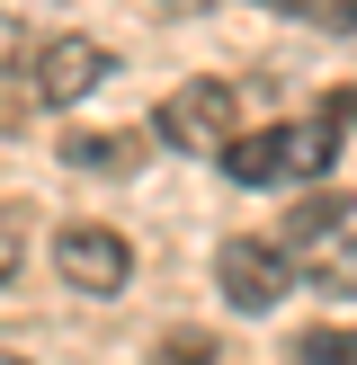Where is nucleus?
<instances>
[{"label": "nucleus", "mask_w": 357, "mask_h": 365, "mask_svg": "<svg viewBox=\"0 0 357 365\" xmlns=\"http://www.w3.org/2000/svg\"><path fill=\"white\" fill-rule=\"evenodd\" d=\"M286 259H295V277L321 285V294H357V196L313 187L286 214Z\"/></svg>", "instance_id": "nucleus-1"}, {"label": "nucleus", "mask_w": 357, "mask_h": 365, "mask_svg": "<svg viewBox=\"0 0 357 365\" xmlns=\"http://www.w3.org/2000/svg\"><path fill=\"white\" fill-rule=\"evenodd\" d=\"M331 160H339V134L303 116V125H259L250 143H232L223 178L232 187H313V178H331Z\"/></svg>", "instance_id": "nucleus-2"}, {"label": "nucleus", "mask_w": 357, "mask_h": 365, "mask_svg": "<svg viewBox=\"0 0 357 365\" xmlns=\"http://www.w3.org/2000/svg\"><path fill=\"white\" fill-rule=\"evenodd\" d=\"M152 134L170 143V152H206V160H223L232 143H241V89L214 81V71H196V81H178L170 98L152 107Z\"/></svg>", "instance_id": "nucleus-3"}, {"label": "nucleus", "mask_w": 357, "mask_h": 365, "mask_svg": "<svg viewBox=\"0 0 357 365\" xmlns=\"http://www.w3.org/2000/svg\"><path fill=\"white\" fill-rule=\"evenodd\" d=\"M54 277L71 294H89V303H116L134 285V241L116 223H63L54 232Z\"/></svg>", "instance_id": "nucleus-4"}, {"label": "nucleus", "mask_w": 357, "mask_h": 365, "mask_svg": "<svg viewBox=\"0 0 357 365\" xmlns=\"http://www.w3.org/2000/svg\"><path fill=\"white\" fill-rule=\"evenodd\" d=\"M295 259H286V241H223L214 250V294L232 303V312H277L286 294H295Z\"/></svg>", "instance_id": "nucleus-5"}, {"label": "nucleus", "mask_w": 357, "mask_h": 365, "mask_svg": "<svg viewBox=\"0 0 357 365\" xmlns=\"http://www.w3.org/2000/svg\"><path fill=\"white\" fill-rule=\"evenodd\" d=\"M107 71H116V53H107L99 36H54L27 63V89H36V107H81V98L107 89Z\"/></svg>", "instance_id": "nucleus-6"}, {"label": "nucleus", "mask_w": 357, "mask_h": 365, "mask_svg": "<svg viewBox=\"0 0 357 365\" xmlns=\"http://www.w3.org/2000/svg\"><path fill=\"white\" fill-rule=\"evenodd\" d=\"M134 134H71L63 143V170H107V178H116V170H134Z\"/></svg>", "instance_id": "nucleus-7"}, {"label": "nucleus", "mask_w": 357, "mask_h": 365, "mask_svg": "<svg viewBox=\"0 0 357 365\" xmlns=\"http://www.w3.org/2000/svg\"><path fill=\"white\" fill-rule=\"evenodd\" d=\"M259 9L295 18V27H321V36H357V0H259Z\"/></svg>", "instance_id": "nucleus-8"}, {"label": "nucleus", "mask_w": 357, "mask_h": 365, "mask_svg": "<svg viewBox=\"0 0 357 365\" xmlns=\"http://www.w3.org/2000/svg\"><path fill=\"white\" fill-rule=\"evenodd\" d=\"M286 356L295 365H357V330H303Z\"/></svg>", "instance_id": "nucleus-9"}, {"label": "nucleus", "mask_w": 357, "mask_h": 365, "mask_svg": "<svg viewBox=\"0 0 357 365\" xmlns=\"http://www.w3.org/2000/svg\"><path fill=\"white\" fill-rule=\"evenodd\" d=\"M152 365H214V339H206V330H170V339L152 348Z\"/></svg>", "instance_id": "nucleus-10"}, {"label": "nucleus", "mask_w": 357, "mask_h": 365, "mask_svg": "<svg viewBox=\"0 0 357 365\" xmlns=\"http://www.w3.org/2000/svg\"><path fill=\"white\" fill-rule=\"evenodd\" d=\"M321 125H331V134H348V125H357V89H339V98H321Z\"/></svg>", "instance_id": "nucleus-11"}, {"label": "nucleus", "mask_w": 357, "mask_h": 365, "mask_svg": "<svg viewBox=\"0 0 357 365\" xmlns=\"http://www.w3.org/2000/svg\"><path fill=\"white\" fill-rule=\"evenodd\" d=\"M0 365H27V356H18V348H9V356H0Z\"/></svg>", "instance_id": "nucleus-12"}]
</instances>
